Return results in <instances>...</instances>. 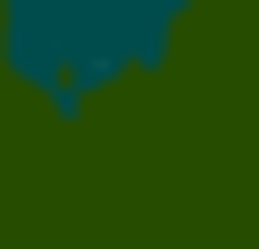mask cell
I'll return each mask as SVG.
<instances>
[{"label":"cell","instance_id":"6da1fadb","mask_svg":"<svg viewBox=\"0 0 259 249\" xmlns=\"http://www.w3.org/2000/svg\"><path fill=\"white\" fill-rule=\"evenodd\" d=\"M190 30L199 0H0V80L40 120L80 130L100 100L160 80Z\"/></svg>","mask_w":259,"mask_h":249},{"label":"cell","instance_id":"7a4b0ae2","mask_svg":"<svg viewBox=\"0 0 259 249\" xmlns=\"http://www.w3.org/2000/svg\"><path fill=\"white\" fill-rule=\"evenodd\" d=\"M0 159H10V130H0Z\"/></svg>","mask_w":259,"mask_h":249}]
</instances>
